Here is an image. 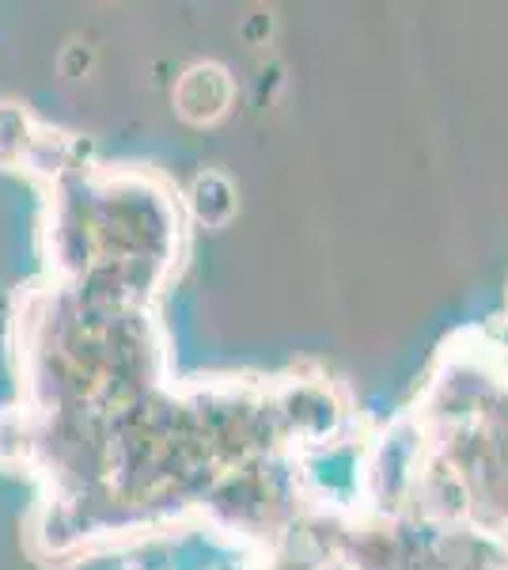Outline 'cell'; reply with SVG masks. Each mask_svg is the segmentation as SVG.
Instances as JSON below:
<instances>
[]
</instances>
